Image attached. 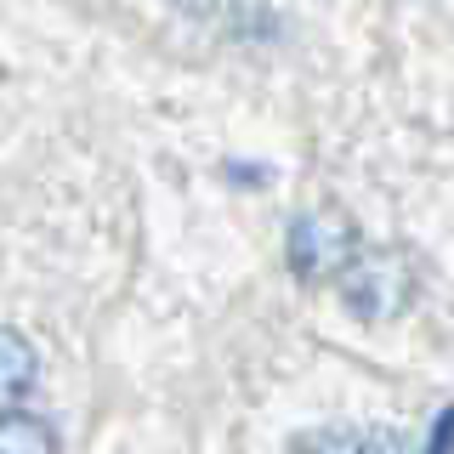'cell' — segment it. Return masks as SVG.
Returning a JSON list of instances; mask_svg holds the SVG:
<instances>
[{
  "mask_svg": "<svg viewBox=\"0 0 454 454\" xmlns=\"http://www.w3.org/2000/svg\"><path fill=\"white\" fill-rule=\"evenodd\" d=\"M352 454H409V443H403V432H392V426H375V432L352 437Z\"/></svg>",
  "mask_w": 454,
  "mask_h": 454,
  "instance_id": "obj_5",
  "label": "cell"
},
{
  "mask_svg": "<svg viewBox=\"0 0 454 454\" xmlns=\"http://www.w3.org/2000/svg\"><path fill=\"white\" fill-rule=\"evenodd\" d=\"M35 375H40V358H35V347H28V335L12 330V324H0V403L23 397L35 387Z\"/></svg>",
  "mask_w": 454,
  "mask_h": 454,
  "instance_id": "obj_3",
  "label": "cell"
},
{
  "mask_svg": "<svg viewBox=\"0 0 454 454\" xmlns=\"http://www.w3.org/2000/svg\"><path fill=\"white\" fill-rule=\"evenodd\" d=\"M340 284V301L352 307V318H369V324H387L397 318L420 290V273L397 245H380V250H358L352 267L335 278Z\"/></svg>",
  "mask_w": 454,
  "mask_h": 454,
  "instance_id": "obj_2",
  "label": "cell"
},
{
  "mask_svg": "<svg viewBox=\"0 0 454 454\" xmlns=\"http://www.w3.org/2000/svg\"><path fill=\"white\" fill-rule=\"evenodd\" d=\"M0 454H57V426L28 409H6L0 415Z\"/></svg>",
  "mask_w": 454,
  "mask_h": 454,
  "instance_id": "obj_4",
  "label": "cell"
},
{
  "mask_svg": "<svg viewBox=\"0 0 454 454\" xmlns=\"http://www.w3.org/2000/svg\"><path fill=\"white\" fill-rule=\"evenodd\" d=\"M176 12H188V18H227V12L239 6V0H170Z\"/></svg>",
  "mask_w": 454,
  "mask_h": 454,
  "instance_id": "obj_6",
  "label": "cell"
},
{
  "mask_svg": "<svg viewBox=\"0 0 454 454\" xmlns=\"http://www.w3.org/2000/svg\"><path fill=\"white\" fill-rule=\"evenodd\" d=\"M364 250L358 222L340 205H312L290 222V239H284V262L301 284H335L352 267V255Z\"/></svg>",
  "mask_w": 454,
  "mask_h": 454,
  "instance_id": "obj_1",
  "label": "cell"
},
{
  "mask_svg": "<svg viewBox=\"0 0 454 454\" xmlns=\"http://www.w3.org/2000/svg\"><path fill=\"white\" fill-rule=\"evenodd\" d=\"M449 426H454V415H449V409H437V420H432V443H426V454H449Z\"/></svg>",
  "mask_w": 454,
  "mask_h": 454,
  "instance_id": "obj_7",
  "label": "cell"
}]
</instances>
